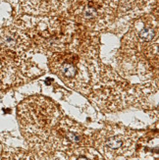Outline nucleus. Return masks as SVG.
Wrapping results in <instances>:
<instances>
[{
	"label": "nucleus",
	"mask_w": 159,
	"mask_h": 160,
	"mask_svg": "<svg viewBox=\"0 0 159 160\" xmlns=\"http://www.w3.org/2000/svg\"><path fill=\"white\" fill-rule=\"evenodd\" d=\"M18 119L27 141L42 144L51 141L53 131L61 120V112L50 99L32 96L19 105Z\"/></svg>",
	"instance_id": "f257e3e1"
},
{
	"label": "nucleus",
	"mask_w": 159,
	"mask_h": 160,
	"mask_svg": "<svg viewBox=\"0 0 159 160\" xmlns=\"http://www.w3.org/2000/svg\"><path fill=\"white\" fill-rule=\"evenodd\" d=\"M114 5V0H71L68 13L87 27L101 28L109 22Z\"/></svg>",
	"instance_id": "f03ea898"
},
{
	"label": "nucleus",
	"mask_w": 159,
	"mask_h": 160,
	"mask_svg": "<svg viewBox=\"0 0 159 160\" xmlns=\"http://www.w3.org/2000/svg\"><path fill=\"white\" fill-rule=\"evenodd\" d=\"M51 71L68 86L79 88L89 81V70L78 54L62 52L54 54L50 59Z\"/></svg>",
	"instance_id": "7ed1b4c3"
},
{
	"label": "nucleus",
	"mask_w": 159,
	"mask_h": 160,
	"mask_svg": "<svg viewBox=\"0 0 159 160\" xmlns=\"http://www.w3.org/2000/svg\"><path fill=\"white\" fill-rule=\"evenodd\" d=\"M137 133L126 128L110 126L102 130L95 141L96 148L108 157H118L134 149Z\"/></svg>",
	"instance_id": "20e7f679"
},
{
	"label": "nucleus",
	"mask_w": 159,
	"mask_h": 160,
	"mask_svg": "<svg viewBox=\"0 0 159 160\" xmlns=\"http://www.w3.org/2000/svg\"><path fill=\"white\" fill-rule=\"evenodd\" d=\"M30 44V39L22 32L14 29L0 30V48L12 52H23Z\"/></svg>",
	"instance_id": "39448f33"
},
{
	"label": "nucleus",
	"mask_w": 159,
	"mask_h": 160,
	"mask_svg": "<svg viewBox=\"0 0 159 160\" xmlns=\"http://www.w3.org/2000/svg\"><path fill=\"white\" fill-rule=\"evenodd\" d=\"M12 51L0 48V87H10L19 79L18 64Z\"/></svg>",
	"instance_id": "423d86ee"
},
{
	"label": "nucleus",
	"mask_w": 159,
	"mask_h": 160,
	"mask_svg": "<svg viewBox=\"0 0 159 160\" xmlns=\"http://www.w3.org/2000/svg\"><path fill=\"white\" fill-rule=\"evenodd\" d=\"M156 36V32L151 28H143L139 32V37L142 41H151Z\"/></svg>",
	"instance_id": "0eeeda50"
}]
</instances>
